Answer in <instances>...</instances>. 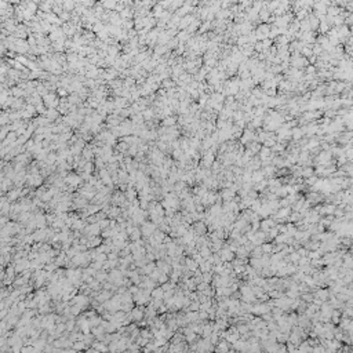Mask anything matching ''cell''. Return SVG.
I'll return each mask as SVG.
<instances>
[{
	"mask_svg": "<svg viewBox=\"0 0 353 353\" xmlns=\"http://www.w3.org/2000/svg\"><path fill=\"white\" fill-rule=\"evenodd\" d=\"M269 310H271V309H269V306H268V305H265V303L255 305V306H252V309H251V312L257 313V315H266Z\"/></svg>",
	"mask_w": 353,
	"mask_h": 353,
	"instance_id": "1",
	"label": "cell"
},
{
	"mask_svg": "<svg viewBox=\"0 0 353 353\" xmlns=\"http://www.w3.org/2000/svg\"><path fill=\"white\" fill-rule=\"evenodd\" d=\"M219 258H221V261H232V258H233V252L226 247L225 250H222V251L219 252Z\"/></svg>",
	"mask_w": 353,
	"mask_h": 353,
	"instance_id": "2",
	"label": "cell"
},
{
	"mask_svg": "<svg viewBox=\"0 0 353 353\" xmlns=\"http://www.w3.org/2000/svg\"><path fill=\"white\" fill-rule=\"evenodd\" d=\"M233 348L236 349V350H240V352H244L246 350V348H247V342L246 341H240V339H237L236 342L233 343Z\"/></svg>",
	"mask_w": 353,
	"mask_h": 353,
	"instance_id": "3",
	"label": "cell"
},
{
	"mask_svg": "<svg viewBox=\"0 0 353 353\" xmlns=\"http://www.w3.org/2000/svg\"><path fill=\"white\" fill-rule=\"evenodd\" d=\"M228 350H229V345L226 343V341L219 342V345H218V348H217V352L218 353H228Z\"/></svg>",
	"mask_w": 353,
	"mask_h": 353,
	"instance_id": "4",
	"label": "cell"
},
{
	"mask_svg": "<svg viewBox=\"0 0 353 353\" xmlns=\"http://www.w3.org/2000/svg\"><path fill=\"white\" fill-rule=\"evenodd\" d=\"M213 160H214V156H213V152H208V153H206V156H204V160H203V164H204V166H210V164L213 163Z\"/></svg>",
	"mask_w": 353,
	"mask_h": 353,
	"instance_id": "5",
	"label": "cell"
},
{
	"mask_svg": "<svg viewBox=\"0 0 353 353\" xmlns=\"http://www.w3.org/2000/svg\"><path fill=\"white\" fill-rule=\"evenodd\" d=\"M186 266H188V269H189V271L195 272L196 269H197V266H199V265H197V262H196L195 259H188V261H186Z\"/></svg>",
	"mask_w": 353,
	"mask_h": 353,
	"instance_id": "6",
	"label": "cell"
},
{
	"mask_svg": "<svg viewBox=\"0 0 353 353\" xmlns=\"http://www.w3.org/2000/svg\"><path fill=\"white\" fill-rule=\"evenodd\" d=\"M288 214H290V208L286 207V208H283L281 211H279L277 214H276V217H277V218H284V217H287Z\"/></svg>",
	"mask_w": 353,
	"mask_h": 353,
	"instance_id": "7",
	"label": "cell"
},
{
	"mask_svg": "<svg viewBox=\"0 0 353 353\" xmlns=\"http://www.w3.org/2000/svg\"><path fill=\"white\" fill-rule=\"evenodd\" d=\"M269 155H271V149L269 148H264L262 151H261V157L262 159H269Z\"/></svg>",
	"mask_w": 353,
	"mask_h": 353,
	"instance_id": "8",
	"label": "cell"
},
{
	"mask_svg": "<svg viewBox=\"0 0 353 353\" xmlns=\"http://www.w3.org/2000/svg\"><path fill=\"white\" fill-rule=\"evenodd\" d=\"M316 295L319 296L322 301H324V299H327V296H328V292L326 290H320V291H317V294Z\"/></svg>",
	"mask_w": 353,
	"mask_h": 353,
	"instance_id": "9",
	"label": "cell"
},
{
	"mask_svg": "<svg viewBox=\"0 0 353 353\" xmlns=\"http://www.w3.org/2000/svg\"><path fill=\"white\" fill-rule=\"evenodd\" d=\"M153 296H155L156 299H160V298H163V296H164L163 288H157L156 291H153Z\"/></svg>",
	"mask_w": 353,
	"mask_h": 353,
	"instance_id": "10",
	"label": "cell"
},
{
	"mask_svg": "<svg viewBox=\"0 0 353 353\" xmlns=\"http://www.w3.org/2000/svg\"><path fill=\"white\" fill-rule=\"evenodd\" d=\"M291 134L294 135V138H299L302 135V128H295V130L291 131Z\"/></svg>",
	"mask_w": 353,
	"mask_h": 353,
	"instance_id": "11",
	"label": "cell"
},
{
	"mask_svg": "<svg viewBox=\"0 0 353 353\" xmlns=\"http://www.w3.org/2000/svg\"><path fill=\"white\" fill-rule=\"evenodd\" d=\"M204 229H206V228H204V225H203V224H197V225H196V230H197V233H199V234L204 233Z\"/></svg>",
	"mask_w": 353,
	"mask_h": 353,
	"instance_id": "12",
	"label": "cell"
},
{
	"mask_svg": "<svg viewBox=\"0 0 353 353\" xmlns=\"http://www.w3.org/2000/svg\"><path fill=\"white\" fill-rule=\"evenodd\" d=\"M178 37L181 39V40H186V39L189 37V35H188V32H181V33L178 35Z\"/></svg>",
	"mask_w": 353,
	"mask_h": 353,
	"instance_id": "13",
	"label": "cell"
},
{
	"mask_svg": "<svg viewBox=\"0 0 353 353\" xmlns=\"http://www.w3.org/2000/svg\"><path fill=\"white\" fill-rule=\"evenodd\" d=\"M164 124H166V126H172V124H174V119H172V117L166 119V120H164Z\"/></svg>",
	"mask_w": 353,
	"mask_h": 353,
	"instance_id": "14",
	"label": "cell"
}]
</instances>
